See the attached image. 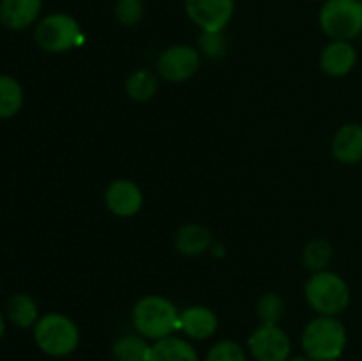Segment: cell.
Returning a JSON list of instances; mask_svg holds the SVG:
<instances>
[{"mask_svg": "<svg viewBox=\"0 0 362 361\" xmlns=\"http://www.w3.org/2000/svg\"><path fill=\"white\" fill-rule=\"evenodd\" d=\"M180 310L173 301L159 294H147L134 303L131 310V322L134 333L148 342L172 336L179 331Z\"/></svg>", "mask_w": 362, "mask_h": 361, "instance_id": "cell-1", "label": "cell"}, {"mask_svg": "<svg viewBox=\"0 0 362 361\" xmlns=\"http://www.w3.org/2000/svg\"><path fill=\"white\" fill-rule=\"evenodd\" d=\"M349 333L339 317L317 315L308 322L300 335L303 354L313 361L339 360L346 349Z\"/></svg>", "mask_w": 362, "mask_h": 361, "instance_id": "cell-2", "label": "cell"}, {"mask_svg": "<svg viewBox=\"0 0 362 361\" xmlns=\"http://www.w3.org/2000/svg\"><path fill=\"white\" fill-rule=\"evenodd\" d=\"M304 297L317 315L339 317L350 306L352 290L341 275L325 269L311 273L310 280L304 285Z\"/></svg>", "mask_w": 362, "mask_h": 361, "instance_id": "cell-3", "label": "cell"}, {"mask_svg": "<svg viewBox=\"0 0 362 361\" xmlns=\"http://www.w3.org/2000/svg\"><path fill=\"white\" fill-rule=\"evenodd\" d=\"M35 347L49 357H67L80 345V328L66 314L49 311L32 328Z\"/></svg>", "mask_w": 362, "mask_h": 361, "instance_id": "cell-4", "label": "cell"}, {"mask_svg": "<svg viewBox=\"0 0 362 361\" xmlns=\"http://www.w3.org/2000/svg\"><path fill=\"white\" fill-rule=\"evenodd\" d=\"M34 42L46 53H66L85 42L80 21L67 13L42 16L34 27Z\"/></svg>", "mask_w": 362, "mask_h": 361, "instance_id": "cell-5", "label": "cell"}, {"mask_svg": "<svg viewBox=\"0 0 362 361\" xmlns=\"http://www.w3.org/2000/svg\"><path fill=\"white\" fill-rule=\"evenodd\" d=\"M318 25L331 41H352L362 34V4L357 0H325Z\"/></svg>", "mask_w": 362, "mask_h": 361, "instance_id": "cell-6", "label": "cell"}, {"mask_svg": "<svg viewBox=\"0 0 362 361\" xmlns=\"http://www.w3.org/2000/svg\"><path fill=\"white\" fill-rule=\"evenodd\" d=\"M202 53L191 45H172L163 50L156 60V73L159 80L170 84H182L191 80L200 69Z\"/></svg>", "mask_w": 362, "mask_h": 361, "instance_id": "cell-7", "label": "cell"}, {"mask_svg": "<svg viewBox=\"0 0 362 361\" xmlns=\"http://www.w3.org/2000/svg\"><path fill=\"white\" fill-rule=\"evenodd\" d=\"M247 353L253 361H288L292 340L279 324H258L247 338Z\"/></svg>", "mask_w": 362, "mask_h": 361, "instance_id": "cell-8", "label": "cell"}, {"mask_svg": "<svg viewBox=\"0 0 362 361\" xmlns=\"http://www.w3.org/2000/svg\"><path fill=\"white\" fill-rule=\"evenodd\" d=\"M184 11L200 32H223L235 13V0H184Z\"/></svg>", "mask_w": 362, "mask_h": 361, "instance_id": "cell-9", "label": "cell"}, {"mask_svg": "<svg viewBox=\"0 0 362 361\" xmlns=\"http://www.w3.org/2000/svg\"><path fill=\"white\" fill-rule=\"evenodd\" d=\"M105 205L117 218H133L144 207V191L134 180L115 179L106 186Z\"/></svg>", "mask_w": 362, "mask_h": 361, "instance_id": "cell-10", "label": "cell"}, {"mask_svg": "<svg viewBox=\"0 0 362 361\" xmlns=\"http://www.w3.org/2000/svg\"><path fill=\"white\" fill-rule=\"evenodd\" d=\"M218 315L205 304H191V306L180 310L179 331L184 338L193 342H205L212 338L218 331Z\"/></svg>", "mask_w": 362, "mask_h": 361, "instance_id": "cell-11", "label": "cell"}, {"mask_svg": "<svg viewBox=\"0 0 362 361\" xmlns=\"http://www.w3.org/2000/svg\"><path fill=\"white\" fill-rule=\"evenodd\" d=\"M42 0H0V25L13 32L35 27L41 20Z\"/></svg>", "mask_w": 362, "mask_h": 361, "instance_id": "cell-12", "label": "cell"}, {"mask_svg": "<svg viewBox=\"0 0 362 361\" xmlns=\"http://www.w3.org/2000/svg\"><path fill=\"white\" fill-rule=\"evenodd\" d=\"M356 64L357 50L352 41H329L318 57V66L331 78L346 76L352 73Z\"/></svg>", "mask_w": 362, "mask_h": 361, "instance_id": "cell-13", "label": "cell"}, {"mask_svg": "<svg viewBox=\"0 0 362 361\" xmlns=\"http://www.w3.org/2000/svg\"><path fill=\"white\" fill-rule=\"evenodd\" d=\"M331 154L341 165L362 161V124L346 122L332 134Z\"/></svg>", "mask_w": 362, "mask_h": 361, "instance_id": "cell-14", "label": "cell"}, {"mask_svg": "<svg viewBox=\"0 0 362 361\" xmlns=\"http://www.w3.org/2000/svg\"><path fill=\"white\" fill-rule=\"evenodd\" d=\"M175 250L186 257H200L212 250V232L200 223H187L175 232Z\"/></svg>", "mask_w": 362, "mask_h": 361, "instance_id": "cell-15", "label": "cell"}, {"mask_svg": "<svg viewBox=\"0 0 362 361\" xmlns=\"http://www.w3.org/2000/svg\"><path fill=\"white\" fill-rule=\"evenodd\" d=\"M147 361H202V357L191 340L172 335L152 342Z\"/></svg>", "mask_w": 362, "mask_h": 361, "instance_id": "cell-16", "label": "cell"}, {"mask_svg": "<svg viewBox=\"0 0 362 361\" xmlns=\"http://www.w3.org/2000/svg\"><path fill=\"white\" fill-rule=\"evenodd\" d=\"M39 317V306L37 301L27 292H14L13 296L7 299L6 304V319L7 322L20 329H32L37 324Z\"/></svg>", "mask_w": 362, "mask_h": 361, "instance_id": "cell-17", "label": "cell"}, {"mask_svg": "<svg viewBox=\"0 0 362 361\" xmlns=\"http://www.w3.org/2000/svg\"><path fill=\"white\" fill-rule=\"evenodd\" d=\"M126 94L136 103H147L156 96L159 88V76L148 67H138L126 78Z\"/></svg>", "mask_w": 362, "mask_h": 361, "instance_id": "cell-18", "label": "cell"}, {"mask_svg": "<svg viewBox=\"0 0 362 361\" xmlns=\"http://www.w3.org/2000/svg\"><path fill=\"white\" fill-rule=\"evenodd\" d=\"M152 342L138 333L122 335L113 342L112 357L115 361H147Z\"/></svg>", "mask_w": 362, "mask_h": 361, "instance_id": "cell-19", "label": "cell"}, {"mask_svg": "<svg viewBox=\"0 0 362 361\" xmlns=\"http://www.w3.org/2000/svg\"><path fill=\"white\" fill-rule=\"evenodd\" d=\"M25 92L20 81L11 74H0V119H13L21 112Z\"/></svg>", "mask_w": 362, "mask_h": 361, "instance_id": "cell-20", "label": "cell"}, {"mask_svg": "<svg viewBox=\"0 0 362 361\" xmlns=\"http://www.w3.org/2000/svg\"><path fill=\"white\" fill-rule=\"evenodd\" d=\"M334 260V246L324 237L311 239L303 248V265L311 273L325 271Z\"/></svg>", "mask_w": 362, "mask_h": 361, "instance_id": "cell-21", "label": "cell"}, {"mask_svg": "<svg viewBox=\"0 0 362 361\" xmlns=\"http://www.w3.org/2000/svg\"><path fill=\"white\" fill-rule=\"evenodd\" d=\"M257 319L260 324H279L285 317V301L279 294L265 292L257 301Z\"/></svg>", "mask_w": 362, "mask_h": 361, "instance_id": "cell-22", "label": "cell"}, {"mask_svg": "<svg viewBox=\"0 0 362 361\" xmlns=\"http://www.w3.org/2000/svg\"><path fill=\"white\" fill-rule=\"evenodd\" d=\"M202 361H250V353L235 340H219Z\"/></svg>", "mask_w": 362, "mask_h": 361, "instance_id": "cell-23", "label": "cell"}, {"mask_svg": "<svg viewBox=\"0 0 362 361\" xmlns=\"http://www.w3.org/2000/svg\"><path fill=\"white\" fill-rule=\"evenodd\" d=\"M145 14V0H117L115 20L122 27H136Z\"/></svg>", "mask_w": 362, "mask_h": 361, "instance_id": "cell-24", "label": "cell"}, {"mask_svg": "<svg viewBox=\"0 0 362 361\" xmlns=\"http://www.w3.org/2000/svg\"><path fill=\"white\" fill-rule=\"evenodd\" d=\"M198 50L202 55L209 59H221L226 53V38L225 30L223 32H202L198 39Z\"/></svg>", "mask_w": 362, "mask_h": 361, "instance_id": "cell-25", "label": "cell"}, {"mask_svg": "<svg viewBox=\"0 0 362 361\" xmlns=\"http://www.w3.org/2000/svg\"><path fill=\"white\" fill-rule=\"evenodd\" d=\"M7 319H6V315L2 314V311H0V342H2V338L4 336H6V328H7Z\"/></svg>", "mask_w": 362, "mask_h": 361, "instance_id": "cell-26", "label": "cell"}, {"mask_svg": "<svg viewBox=\"0 0 362 361\" xmlns=\"http://www.w3.org/2000/svg\"><path fill=\"white\" fill-rule=\"evenodd\" d=\"M288 361H313L311 357H308L306 354H299V356H292Z\"/></svg>", "mask_w": 362, "mask_h": 361, "instance_id": "cell-27", "label": "cell"}, {"mask_svg": "<svg viewBox=\"0 0 362 361\" xmlns=\"http://www.w3.org/2000/svg\"><path fill=\"white\" fill-rule=\"evenodd\" d=\"M313 2H320L322 4V2H325V0H313Z\"/></svg>", "mask_w": 362, "mask_h": 361, "instance_id": "cell-28", "label": "cell"}, {"mask_svg": "<svg viewBox=\"0 0 362 361\" xmlns=\"http://www.w3.org/2000/svg\"><path fill=\"white\" fill-rule=\"evenodd\" d=\"M332 361H341V360H332Z\"/></svg>", "mask_w": 362, "mask_h": 361, "instance_id": "cell-29", "label": "cell"}, {"mask_svg": "<svg viewBox=\"0 0 362 361\" xmlns=\"http://www.w3.org/2000/svg\"><path fill=\"white\" fill-rule=\"evenodd\" d=\"M357 2H361V4H362V0H357Z\"/></svg>", "mask_w": 362, "mask_h": 361, "instance_id": "cell-30", "label": "cell"}]
</instances>
